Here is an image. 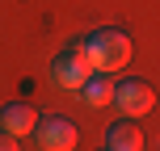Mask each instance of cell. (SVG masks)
I'll return each instance as SVG.
<instances>
[{
    "mask_svg": "<svg viewBox=\"0 0 160 151\" xmlns=\"http://www.w3.org/2000/svg\"><path fill=\"white\" fill-rule=\"evenodd\" d=\"M80 46H84L88 63H93V72H122V67L131 63V34L118 30V25H101V30H88L84 38H80Z\"/></svg>",
    "mask_w": 160,
    "mask_h": 151,
    "instance_id": "6da1fadb",
    "label": "cell"
},
{
    "mask_svg": "<svg viewBox=\"0 0 160 151\" xmlns=\"http://www.w3.org/2000/svg\"><path fill=\"white\" fill-rule=\"evenodd\" d=\"M88 76H93V63H88V55H84V46H80V38L68 42V46L51 59V80H55V88H63V92H72V97H76V88L84 84Z\"/></svg>",
    "mask_w": 160,
    "mask_h": 151,
    "instance_id": "7a4b0ae2",
    "label": "cell"
},
{
    "mask_svg": "<svg viewBox=\"0 0 160 151\" xmlns=\"http://www.w3.org/2000/svg\"><path fill=\"white\" fill-rule=\"evenodd\" d=\"M110 105L122 109L127 118H143V113L156 109V88H152V80H143V76H122V80H114Z\"/></svg>",
    "mask_w": 160,
    "mask_h": 151,
    "instance_id": "3957f363",
    "label": "cell"
},
{
    "mask_svg": "<svg viewBox=\"0 0 160 151\" xmlns=\"http://www.w3.org/2000/svg\"><path fill=\"white\" fill-rule=\"evenodd\" d=\"M30 134H34V147H42V151H72V147H80L76 122L63 118V113H38Z\"/></svg>",
    "mask_w": 160,
    "mask_h": 151,
    "instance_id": "277c9868",
    "label": "cell"
},
{
    "mask_svg": "<svg viewBox=\"0 0 160 151\" xmlns=\"http://www.w3.org/2000/svg\"><path fill=\"white\" fill-rule=\"evenodd\" d=\"M34 122H38V109H34L30 101H4V105H0V126H4L8 134L30 139Z\"/></svg>",
    "mask_w": 160,
    "mask_h": 151,
    "instance_id": "5b68a950",
    "label": "cell"
},
{
    "mask_svg": "<svg viewBox=\"0 0 160 151\" xmlns=\"http://www.w3.org/2000/svg\"><path fill=\"white\" fill-rule=\"evenodd\" d=\"M139 147H148L143 130H139L135 118H127V113H122V118L105 130V151H139Z\"/></svg>",
    "mask_w": 160,
    "mask_h": 151,
    "instance_id": "8992f818",
    "label": "cell"
},
{
    "mask_svg": "<svg viewBox=\"0 0 160 151\" xmlns=\"http://www.w3.org/2000/svg\"><path fill=\"white\" fill-rule=\"evenodd\" d=\"M76 97L88 105V109H105L110 97H114V72H93L84 84L76 88Z\"/></svg>",
    "mask_w": 160,
    "mask_h": 151,
    "instance_id": "52a82bcc",
    "label": "cell"
},
{
    "mask_svg": "<svg viewBox=\"0 0 160 151\" xmlns=\"http://www.w3.org/2000/svg\"><path fill=\"white\" fill-rule=\"evenodd\" d=\"M17 147H21V139H17V134H8V130L0 126V151H17Z\"/></svg>",
    "mask_w": 160,
    "mask_h": 151,
    "instance_id": "ba28073f",
    "label": "cell"
}]
</instances>
